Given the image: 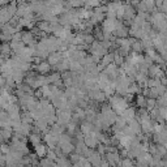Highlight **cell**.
<instances>
[{"label": "cell", "instance_id": "5", "mask_svg": "<svg viewBox=\"0 0 167 167\" xmlns=\"http://www.w3.org/2000/svg\"><path fill=\"white\" fill-rule=\"evenodd\" d=\"M35 69L38 71V73H42V75H45V73H49L50 71H51V64L50 63H45V62H41L38 63V65L35 67Z\"/></svg>", "mask_w": 167, "mask_h": 167}, {"label": "cell", "instance_id": "8", "mask_svg": "<svg viewBox=\"0 0 167 167\" xmlns=\"http://www.w3.org/2000/svg\"><path fill=\"white\" fill-rule=\"evenodd\" d=\"M136 103L139 105L140 107H142V109H146V103H148V98L145 97V95L140 94L139 97L136 98Z\"/></svg>", "mask_w": 167, "mask_h": 167}, {"label": "cell", "instance_id": "13", "mask_svg": "<svg viewBox=\"0 0 167 167\" xmlns=\"http://www.w3.org/2000/svg\"><path fill=\"white\" fill-rule=\"evenodd\" d=\"M82 167H93V165H92L90 162H89V161H86V162L84 163V166H82Z\"/></svg>", "mask_w": 167, "mask_h": 167}, {"label": "cell", "instance_id": "12", "mask_svg": "<svg viewBox=\"0 0 167 167\" xmlns=\"http://www.w3.org/2000/svg\"><path fill=\"white\" fill-rule=\"evenodd\" d=\"M140 92H141L140 85H137V84H131V85H129L128 93H131V94H136V93H140Z\"/></svg>", "mask_w": 167, "mask_h": 167}, {"label": "cell", "instance_id": "10", "mask_svg": "<svg viewBox=\"0 0 167 167\" xmlns=\"http://www.w3.org/2000/svg\"><path fill=\"white\" fill-rule=\"evenodd\" d=\"M22 42L26 45H32L33 42V34L32 33H24L22 34Z\"/></svg>", "mask_w": 167, "mask_h": 167}, {"label": "cell", "instance_id": "2", "mask_svg": "<svg viewBox=\"0 0 167 167\" xmlns=\"http://www.w3.org/2000/svg\"><path fill=\"white\" fill-rule=\"evenodd\" d=\"M88 161L93 165V167H101V165H102V157H101V154L98 152H94L90 154V156L88 157Z\"/></svg>", "mask_w": 167, "mask_h": 167}, {"label": "cell", "instance_id": "9", "mask_svg": "<svg viewBox=\"0 0 167 167\" xmlns=\"http://www.w3.org/2000/svg\"><path fill=\"white\" fill-rule=\"evenodd\" d=\"M29 140H30V142H32L34 146H37L38 144H41V142H42L41 136L39 135H35V133H32L30 136H29Z\"/></svg>", "mask_w": 167, "mask_h": 167}, {"label": "cell", "instance_id": "3", "mask_svg": "<svg viewBox=\"0 0 167 167\" xmlns=\"http://www.w3.org/2000/svg\"><path fill=\"white\" fill-rule=\"evenodd\" d=\"M118 26V24L114 19H107L105 22H103V32H106L107 34H110V33H114L115 32V29Z\"/></svg>", "mask_w": 167, "mask_h": 167}, {"label": "cell", "instance_id": "1", "mask_svg": "<svg viewBox=\"0 0 167 167\" xmlns=\"http://www.w3.org/2000/svg\"><path fill=\"white\" fill-rule=\"evenodd\" d=\"M110 102H111V107L114 109V111L116 114L122 115V112L124 110L128 109V102L125 98H122V97H111L110 98Z\"/></svg>", "mask_w": 167, "mask_h": 167}, {"label": "cell", "instance_id": "7", "mask_svg": "<svg viewBox=\"0 0 167 167\" xmlns=\"http://www.w3.org/2000/svg\"><path fill=\"white\" fill-rule=\"evenodd\" d=\"M141 129H142V132H145V133L153 132V124L150 122V119H146V120L141 122Z\"/></svg>", "mask_w": 167, "mask_h": 167}, {"label": "cell", "instance_id": "6", "mask_svg": "<svg viewBox=\"0 0 167 167\" xmlns=\"http://www.w3.org/2000/svg\"><path fill=\"white\" fill-rule=\"evenodd\" d=\"M34 149H35V154H37V157H46L47 156V153H49V149H47V146L46 145H43L41 142V144H38L37 146H34Z\"/></svg>", "mask_w": 167, "mask_h": 167}, {"label": "cell", "instance_id": "4", "mask_svg": "<svg viewBox=\"0 0 167 167\" xmlns=\"http://www.w3.org/2000/svg\"><path fill=\"white\" fill-rule=\"evenodd\" d=\"M120 116H123L125 120H127V123H129L131 120L136 119V111H135V109H132V107H128L127 110H124V111L122 112Z\"/></svg>", "mask_w": 167, "mask_h": 167}, {"label": "cell", "instance_id": "11", "mask_svg": "<svg viewBox=\"0 0 167 167\" xmlns=\"http://www.w3.org/2000/svg\"><path fill=\"white\" fill-rule=\"evenodd\" d=\"M157 107V99L154 98H148V103H146V109L149 111H152L153 109H156Z\"/></svg>", "mask_w": 167, "mask_h": 167}]
</instances>
